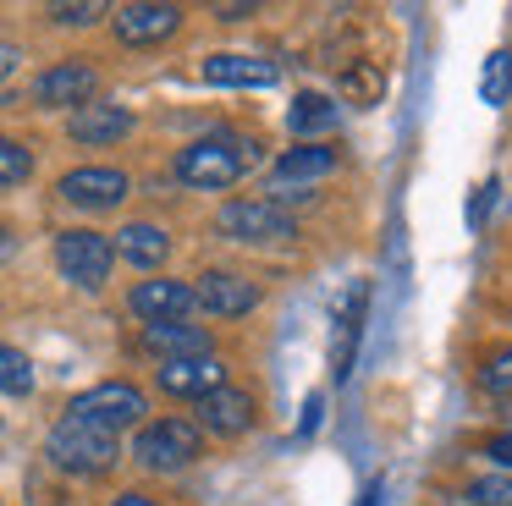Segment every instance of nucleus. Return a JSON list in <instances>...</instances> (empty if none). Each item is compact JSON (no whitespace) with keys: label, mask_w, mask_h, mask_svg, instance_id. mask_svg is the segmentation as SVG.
<instances>
[{"label":"nucleus","mask_w":512,"mask_h":506,"mask_svg":"<svg viewBox=\"0 0 512 506\" xmlns=\"http://www.w3.org/2000/svg\"><path fill=\"white\" fill-rule=\"evenodd\" d=\"M259 160V143L243 132H204L188 149H177V182L199 187V193H221V187L243 182Z\"/></svg>","instance_id":"f257e3e1"},{"label":"nucleus","mask_w":512,"mask_h":506,"mask_svg":"<svg viewBox=\"0 0 512 506\" xmlns=\"http://www.w3.org/2000/svg\"><path fill=\"white\" fill-rule=\"evenodd\" d=\"M111 264H116V248L105 231H56V270L67 275L72 286H83V292H100L105 281H111Z\"/></svg>","instance_id":"20e7f679"},{"label":"nucleus","mask_w":512,"mask_h":506,"mask_svg":"<svg viewBox=\"0 0 512 506\" xmlns=\"http://www.w3.org/2000/svg\"><path fill=\"white\" fill-rule=\"evenodd\" d=\"M320 407H325V396L314 391L309 402H303V424H298V435H314V424H320Z\"/></svg>","instance_id":"cd10ccee"},{"label":"nucleus","mask_w":512,"mask_h":506,"mask_svg":"<svg viewBox=\"0 0 512 506\" xmlns=\"http://www.w3.org/2000/svg\"><path fill=\"white\" fill-rule=\"evenodd\" d=\"M0 253H12V226L0 220Z\"/></svg>","instance_id":"2f4dec72"},{"label":"nucleus","mask_w":512,"mask_h":506,"mask_svg":"<svg viewBox=\"0 0 512 506\" xmlns=\"http://www.w3.org/2000/svg\"><path fill=\"white\" fill-rule=\"evenodd\" d=\"M468 506H512V473L474 479V484H468Z\"/></svg>","instance_id":"393cba45"},{"label":"nucleus","mask_w":512,"mask_h":506,"mask_svg":"<svg viewBox=\"0 0 512 506\" xmlns=\"http://www.w3.org/2000/svg\"><path fill=\"white\" fill-rule=\"evenodd\" d=\"M94 94H100V66H89V61H56L50 72L34 77V99L50 110L56 105L83 110V105H94Z\"/></svg>","instance_id":"1a4fd4ad"},{"label":"nucleus","mask_w":512,"mask_h":506,"mask_svg":"<svg viewBox=\"0 0 512 506\" xmlns=\"http://www.w3.org/2000/svg\"><path fill=\"white\" fill-rule=\"evenodd\" d=\"M342 94L353 99V105H375V99L386 94V72H380L375 61H364V66H347V72H342Z\"/></svg>","instance_id":"412c9836"},{"label":"nucleus","mask_w":512,"mask_h":506,"mask_svg":"<svg viewBox=\"0 0 512 506\" xmlns=\"http://www.w3.org/2000/svg\"><path fill=\"white\" fill-rule=\"evenodd\" d=\"M199 451H204V435L188 418H155V424H144L133 440V457L144 462L149 473H177V468H188Z\"/></svg>","instance_id":"39448f33"},{"label":"nucleus","mask_w":512,"mask_h":506,"mask_svg":"<svg viewBox=\"0 0 512 506\" xmlns=\"http://www.w3.org/2000/svg\"><path fill=\"white\" fill-rule=\"evenodd\" d=\"M67 132H72V143L105 149V143H116V138L133 132V110H122V105H83V110H72Z\"/></svg>","instance_id":"dca6fc26"},{"label":"nucleus","mask_w":512,"mask_h":506,"mask_svg":"<svg viewBox=\"0 0 512 506\" xmlns=\"http://www.w3.org/2000/svg\"><path fill=\"white\" fill-rule=\"evenodd\" d=\"M144 413H149V402L133 380H100V385H89V391H78L67 407L72 424H89V429H100V435H122V429L144 424Z\"/></svg>","instance_id":"7ed1b4c3"},{"label":"nucleus","mask_w":512,"mask_h":506,"mask_svg":"<svg viewBox=\"0 0 512 506\" xmlns=\"http://www.w3.org/2000/svg\"><path fill=\"white\" fill-rule=\"evenodd\" d=\"M45 457L56 462L61 473H83V479H94V473H105L116 462V435H100V429H89V424L61 418V424L50 429V440H45Z\"/></svg>","instance_id":"423d86ee"},{"label":"nucleus","mask_w":512,"mask_h":506,"mask_svg":"<svg viewBox=\"0 0 512 506\" xmlns=\"http://www.w3.org/2000/svg\"><path fill=\"white\" fill-rule=\"evenodd\" d=\"M259 418V402L243 391V385H221V391L199 396V435L210 429V435L232 440V435H248Z\"/></svg>","instance_id":"9b49d317"},{"label":"nucleus","mask_w":512,"mask_h":506,"mask_svg":"<svg viewBox=\"0 0 512 506\" xmlns=\"http://www.w3.org/2000/svg\"><path fill=\"white\" fill-rule=\"evenodd\" d=\"M50 17L67 22V28H83V22H100L105 6H94V0H78V6H50Z\"/></svg>","instance_id":"a878e982"},{"label":"nucleus","mask_w":512,"mask_h":506,"mask_svg":"<svg viewBox=\"0 0 512 506\" xmlns=\"http://www.w3.org/2000/svg\"><path fill=\"white\" fill-rule=\"evenodd\" d=\"M0 391H6V396H28V391H34V363H28L17 347H6V341H0Z\"/></svg>","instance_id":"5701e85b"},{"label":"nucleus","mask_w":512,"mask_h":506,"mask_svg":"<svg viewBox=\"0 0 512 506\" xmlns=\"http://www.w3.org/2000/svg\"><path fill=\"white\" fill-rule=\"evenodd\" d=\"M56 193L67 198L72 209H116L133 193V182H127V171H116V165H78V171H67L56 182Z\"/></svg>","instance_id":"0eeeda50"},{"label":"nucleus","mask_w":512,"mask_h":506,"mask_svg":"<svg viewBox=\"0 0 512 506\" xmlns=\"http://www.w3.org/2000/svg\"><path fill=\"white\" fill-rule=\"evenodd\" d=\"M215 17H221V22H243V17H254V6H215Z\"/></svg>","instance_id":"7c9ffc66"},{"label":"nucleus","mask_w":512,"mask_h":506,"mask_svg":"<svg viewBox=\"0 0 512 506\" xmlns=\"http://www.w3.org/2000/svg\"><path fill=\"white\" fill-rule=\"evenodd\" d=\"M474 385H479L485 396H501V402H512V341H507V347H485V352H479Z\"/></svg>","instance_id":"aec40b11"},{"label":"nucleus","mask_w":512,"mask_h":506,"mask_svg":"<svg viewBox=\"0 0 512 506\" xmlns=\"http://www.w3.org/2000/svg\"><path fill=\"white\" fill-rule=\"evenodd\" d=\"M28 176H34V149L17 143V138H0V193L17 187V182H28Z\"/></svg>","instance_id":"b1692460"},{"label":"nucleus","mask_w":512,"mask_h":506,"mask_svg":"<svg viewBox=\"0 0 512 506\" xmlns=\"http://www.w3.org/2000/svg\"><path fill=\"white\" fill-rule=\"evenodd\" d=\"M479 94H485V105H507V99H512V55H507V50L485 55V77H479Z\"/></svg>","instance_id":"4be33fe9"},{"label":"nucleus","mask_w":512,"mask_h":506,"mask_svg":"<svg viewBox=\"0 0 512 506\" xmlns=\"http://www.w3.org/2000/svg\"><path fill=\"white\" fill-rule=\"evenodd\" d=\"M215 226H221V237L243 242V248H287V242H298V220L276 198H232V204H221Z\"/></svg>","instance_id":"f03ea898"},{"label":"nucleus","mask_w":512,"mask_h":506,"mask_svg":"<svg viewBox=\"0 0 512 506\" xmlns=\"http://www.w3.org/2000/svg\"><path fill=\"white\" fill-rule=\"evenodd\" d=\"M116 39L133 44V50H149V44L171 39V33L182 28V6H155V0H144V6H122L111 17Z\"/></svg>","instance_id":"f8f14e48"},{"label":"nucleus","mask_w":512,"mask_h":506,"mask_svg":"<svg viewBox=\"0 0 512 506\" xmlns=\"http://www.w3.org/2000/svg\"><path fill=\"white\" fill-rule=\"evenodd\" d=\"M193 303L215 319H243L248 308H259V286L237 270H204L193 286Z\"/></svg>","instance_id":"9d476101"},{"label":"nucleus","mask_w":512,"mask_h":506,"mask_svg":"<svg viewBox=\"0 0 512 506\" xmlns=\"http://www.w3.org/2000/svg\"><path fill=\"white\" fill-rule=\"evenodd\" d=\"M155 380L166 396H193V402H199V396H210L226 385V363L215 358V352H204V358H177V363H160Z\"/></svg>","instance_id":"ddd939ff"},{"label":"nucleus","mask_w":512,"mask_h":506,"mask_svg":"<svg viewBox=\"0 0 512 506\" xmlns=\"http://www.w3.org/2000/svg\"><path fill=\"white\" fill-rule=\"evenodd\" d=\"M127 303H133V314L144 319V325H182V319L193 314V286L188 281H171V275H149V281H138L133 292H127Z\"/></svg>","instance_id":"6e6552de"},{"label":"nucleus","mask_w":512,"mask_h":506,"mask_svg":"<svg viewBox=\"0 0 512 506\" xmlns=\"http://www.w3.org/2000/svg\"><path fill=\"white\" fill-rule=\"evenodd\" d=\"M111 506H160L155 495H144V490H127V495H116Z\"/></svg>","instance_id":"c756f323"},{"label":"nucleus","mask_w":512,"mask_h":506,"mask_svg":"<svg viewBox=\"0 0 512 506\" xmlns=\"http://www.w3.org/2000/svg\"><path fill=\"white\" fill-rule=\"evenodd\" d=\"M144 352H155L160 363H177V358H204V352H215V341L204 325H144Z\"/></svg>","instance_id":"f3484780"},{"label":"nucleus","mask_w":512,"mask_h":506,"mask_svg":"<svg viewBox=\"0 0 512 506\" xmlns=\"http://www.w3.org/2000/svg\"><path fill=\"white\" fill-rule=\"evenodd\" d=\"M336 160L342 154L331 149V143H298V149H287L276 165H270V187H298V182H320V176L336 171Z\"/></svg>","instance_id":"4468645a"},{"label":"nucleus","mask_w":512,"mask_h":506,"mask_svg":"<svg viewBox=\"0 0 512 506\" xmlns=\"http://www.w3.org/2000/svg\"><path fill=\"white\" fill-rule=\"evenodd\" d=\"M17 61H23V50H17V44H0V83L17 72Z\"/></svg>","instance_id":"c85d7f7f"},{"label":"nucleus","mask_w":512,"mask_h":506,"mask_svg":"<svg viewBox=\"0 0 512 506\" xmlns=\"http://www.w3.org/2000/svg\"><path fill=\"white\" fill-rule=\"evenodd\" d=\"M276 77L281 72L270 61H259V55H210L204 61V83L215 88H270Z\"/></svg>","instance_id":"a211bd4d"},{"label":"nucleus","mask_w":512,"mask_h":506,"mask_svg":"<svg viewBox=\"0 0 512 506\" xmlns=\"http://www.w3.org/2000/svg\"><path fill=\"white\" fill-rule=\"evenodd\" d=\"M336 127V99L325 94H298L287 110V132L292 138H320V132Z\"/></svg>","instance_id":"6ab92c4d"},{"label":"nucleus","mask_w":512,"mask_h":506,"mask_svg":"<svg viewBox=\"0 0 512 506\" xmlns=\"http://www.w3.org/2000/svg\"><path fill=\"white\" fill-rule=\"evenodd\" d=\"M111 248L122 253L133 270H160V264H166V253H171V231L155 226V220H127V226L116 231Z\"/></svg>","instance_id":"2eb2a0df"},{"label":"nucleus","mask_w":512,"mask_h":506,"mask_svg":"<svg viewBox=\"0 0 512 506\" xmlns=\"http://www.w3.org/2000/svg\"><path fill=\"white\" fill-rule=\"evenodd\" d=\"M479 451H485V457L496 462V468H507V473H512V429H496V435H490Z\"/></svg>","instance_id":"bb28decb"}]
</instances>
